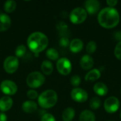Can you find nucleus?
Returning a JSON list of instances; mask_svg holds the SVG:
<instances>
[{
    "instance_id": "27",
    "label": "nucleus",
    "mask_w": 121,
    "mask_h": 121,
    "mask_svg": "<svg viewBox=\"0 0 121 121\" xmlns=\"http://www.w3.org/2000/svg\"><path fill=\"white\" fill-rule=\"evenodd\" d=\"M114 55L118 60H121V41L118 42L116 45L114 49Z\"/></svg>"
},
{
    "instance_id": "33",
    "label": "nucleus",
    "mask_w": 121,
    "mask_h": 121,
    "mask_svg": "<svg viewBox=\"0 0 121 121\" xmlns=\"http://www.w3.org/2000/svg\"><path fill=\"white\" fill-rule=\"evenodd\" d=\"M114 38L116 40H118L119 42L121 41V31H117L114 33Z\"/></svg>"
},
{
    "instance_id": "26",
    "label": "nucleus",
    "mask_w": 121,
    "mask_h": 121,
    "mask_svg": "<svg viewBox=\"0 0 121 121\" xmlns=\"http://www.w3.org/2000/svg\"><path fill=\"white\" fill-rule=\"evenodd\" d=\"M96 48H97V45H96V42L91 40L87 43L86 50L89 54H92V53L95 52V51L96 50Z\"/></svg>"
},
{
    "instance_id": "7",
    "label": "nucleus",
    "mask_w": 121,
    "mask_h": 121,
    "mask_svg": "<svg viewBox=\"0 0 121 121\" xmlns=\"http://www.w3.org/2000/svg\"><path fill=\"white\" fill-rule=\"evenodd\" d=\"M19 65L18 59L15 56L7 57L4 62V69L8 74H13L16 72Z\"/></svg>"
},
{
    "instance_id": "31",
    "label": "nucleus",
    "mask_w": 121,
    "mask_h": 121,
    "mask_svg": "<svg viewBox=\"0 0 121 121\" xmlns=\"http://www.w3.org/2000/svg\"><path fill=\"white\" fill-rule=\"evenodd\" d=\"M41 121H56L55 117L50 113H45L41 118Z\"/></svg>"
},
{
    "instance_id": "5",
    "label": "nucleus",
    "mask_w": 121,
    "mask_h": 121,
    "mask_svg": "<svg viewBox=\"0 0 121 121\" xmlns=\"http://www.w3.org/2000/svg\"><path fill=\"white\" fill-rule=\"evenodd\" d=\"M87 18V12L82 7L74 9L69 15V19L74 24H80L85 21Z\"/></svg>"
},
{
    "instance_id": "12",
    "label": "nucleus",
    "mask_w": 121,
    "mask_h": 121,
    "mask_svg": "<svg viewBox=\"0 0 121 121\" xmlns=\"http://www.w3.org/2000/svg\"><path fill=\"white\" fill-rule=\"evenodd\" d=\"M94 65V61L92 57L89 55H84L80 60V66L83 69H91Z\"/></svg>"
},
{
    "instance_id": "34",
    "label": "nucleus",
    "mask_w": 121,
    "mask_h": 121,
    "mask_svg": "<svg viewBox=\"0 0 121 121\" xmlns=\"http://www.w3.org/2000/svg\"><path fill=\"white\" fill-rule=\"evenodd\" d=\"M0 121H7V116L3 112L0 113Z\"/></svg>"
},
{
    "instance_id": "29",
    "label": "nucleus",
    "mask_w": 121,
    "mask_h": 121,
    "mask_svg": "<svg viewBox=\"0 0 121 121\" xmlns=\"http://www.w3.org/2000/svg\"><path fill=\"white\" fill-rule=\"evenodd\" d=\"M27 96L30 99H35L36 98H38V92L35 90H33V89H30L29 91H28L27 92Z\"/></svg>"
},
{
    "instance_id": "22",
    "label": "nucleus",
    "mask_w": 121,
    "mask_h": 121,
    "mask_svg": "<svg viewBox=\"0 0 121 121\" xmlns=\"http://www.w3.org/2000/svg\"><path fill=\"white\" fill-rule=\"evenodd\" d=\"M16 9V3L15 1L9 0L4 3V9L6 13H12Z\"/></svg>"
},
{
    "instance_id": "20",
    "label": "nucleus",
    "mask_w": 121,
    "mask_h": 121,
    "mask_svg": "<svg viewBox=\"0 0 121 121\" xmlns=\"http://www.w3.org/2000/svg\"><path fill=\"white\" fill-rule=\"evenodd\" d=\"M75 116V111L72 107H68L64 110L62 118L64 121H72Z\"/></svg>"
},
{
    "instance_id": "18",
    "label": "nucleus",
    "mask_w": 121,
    "mask_h": 121,
    "mask_svg": "<svg viewBox=\"0 0 121 121\" xmlns=\"http://www.w3.org/2000/svg\"><path fill=\"white\" fill-rule=\"evenodd\" d=\"M101 77V72L98 69H94L90 70L85 76V80L86 82H94Z\"/></svg>"
},
{
    "instance_id": "28",
    "label": "nucleus",
    "mask_w": 121,
    "mask_h": 121,
    "mask_svg": "<svg viewBox=\"0 0 121 121\" xmlns=\"http://www.w3.org/2000/svg\"><path fill=\"white\" fill-rule=\"evenodd\" d=\"M70 82L73 86H78L81 83V78L78 75H74L72 77Z\"/></svg>"
},
{
    "instance_id": "23",
    "label": "nucleus",
    "mask_w": 121,
    "mask_h": 121,
    "mask_svg": "<svg viewBox=\"0 0 121 121\" xmlns=\"http://www.w3.org/2000/svg\"><path fill=\"white\" fill-rule=\"evenodd\" d=\"M46 56L51 60H56L59 57V54L55 48H50L46 52Z\"/></svg>"
},
{
    "instance_id": "17",
    "label": "nucleus",
    "mask_w": 121,
    "mask_h": 121,
    "mask_svg": "<svg viewBox=\"0 0 121 121\" xmlns=\"http://www.w3.org/2000/svg\"><path fill=\"white\" fill-rule=\"evenodd\" d=\"M38 106L33 101H26L22 104V110L27 113H31L37 110Z\"/></svg>"
},
{
    "instance_id": "15",
    "label": "nucleus",
    "mask_w": 121,
    "mask_h": 121,
    "mask_svg": "<svg viewBox=\"0 0 121 121\" xmlns=\"http://www.w3.org/2000/svg\"><path fill=\"white\" fill-rule=\"evenodd\" d=\"M13 106V99L10 96H3L0 99V111L2 112L9 111Z\"/></svg>"
},
{
    "instance_id": "14",
    "label": "nucleus",
    "mask_w": 121,
    "mask_h": 121,
    "mask_svg": "<svg viewBox=\"0 0 121 121\" xmlns=\"http://www.w3.org/2000/svg\"><path fill=\"white\" fill-rule=\"evenodd\" d=\"M83 47H84V43L79 38H74L69 43V49L71 52L74 53H78L80 51H82Z\"/></svg>"
},
{
    "instance_id": "21",
    "label": "nucleus",
    "mask_w": 121,
    "mask_h": 121,
    "mask_svg": "<svg viewBox=\"0 0 121 121\" xmlns=\"http://www.w3.org/2000/svg\"><path fill=\"white\" fill-rule=\"evenodd\" d=\"M41 69L45 75H50L53 71V65L48 60H44L41 65Z\"/></svg>"
},
{
    "instance_id": "35",
    "label": "nucleus",
    "mask_w": 121,
    "mask_h": 121,
    "mask_svg": "<svg viewBox=\"0 0 121 121\" xmlns=\"http://www.w3.org/2000/svg\"><path fill=\"white\" fill-rule=\"evenodd\" d=\"M120 117H121V113H120Z\"/></svg>"
},
{
    "instance_id": "16",
    "label": "nucleus",
    "mask_w": 121,
    "mask_h": 121,
    "mask_svg": "<svg viewBox=\"0 0 121 121\" xmlns=\"http://www.w3.org/2000/svg\"><path fill=\"white\" fill-rule=\"evenodd\" d=\"M94 91L96 95L99 96H104L108 94V89L104 83L98 82L94 86Z\"/></svg>"
},
{
    "instance_id": "4",
    "label": "nucleus",
    "mask_w": 121,
    "mask_h": 121,
    "mask_svg": "<svg viewBox=\"0 0 121 121\" xmlns=\"http://www.w3.org/2000/svg\"><path fill=\"white\" fill-rule=\"evenodd\" d=\"M45 77L39 72H33L30 73L26 78L27 85L33 89L41 86L45 82Z\"/></svg>"
},
{
    "instance_id": "25",
    "label": "nucleus",
    "mask_w": 121,
    "mask_h": 121,
    "mask_svg": "<svg viewBox=\"0 0 121 121\" xmlns=\"http://www.w3.org/2000/svg\"><path fill=\"white\" fill-rule=\"evenodd\" d=\"M26 52V48L23 45H18L15 51V55L16 57H22Z\"/></svg>"
},
{
    "instance_id": "19",
    "label": "nucleus",
    "mask_w": 121,
    "mask_h": 121,
    "mask_svg": "<svg viewBox=\"0 0 121 121\" xmlns=\"http://www.w3.org/2000/svg\"><path fill=\"white\" fill-rule=\"evenodd\" d=\"M79 121H96L95 114L89 110L83 111L79 116Z\"/></svg>"
},
{
    "instance_id": "30",
    "label": "nucleus",
    "mask_w": 121,
    "mask_h": 121,
    "mask_svg": "<svg viewBox=\"0 0 121 121\" xmlns=\"http://www.w3.org/2000/svg\"><path fill=\"white\" fill-rule=\"evenodd\" d=\"M59 43H60V45L64 48H66L68 45H69V40L68 38H67V37H62L60 40Z\"/></svg>"
},
{
    "instance_id": "2",
    "label": "nucleus",
    "mask_w": 121,
    "mask_h": 121,
    "mask_svg": "<svg viewBox=\"0 0 121 121\" xmlns=\"http://www.w3.org/2000/svg\"><path fill=\"white\" fill-rule=\"evenodd\" d=\"M27 45L32 52L38 53L43 51L47 48L48 38L41 32H34L28 36Z\"/></svg>"
},
{
    "instance_id": "24",
    "label": "nucleus",
    "mask_w": 121,
    "mask_h": 121,
    "mask_svg": "<svg viewBox=\"0 0 121 121\" xmlns=\"http://www.w3.org/2000/svg\"><path fill=\"white\" fill-rule=\"evenodd\" d=\"M101 105V99L97 96L92 98L90 101V107L93 110H97L98 108H100Z\"/></svg>"
},
{
    "instance_id": "6",
    "label": "nucleus",
    "mask_w": 121,
    "mask_h": 121,
    "mask_svg": "<svg viewBox=\"0 0 121 121\" xmlns=\"http://www.w3.org/2000/svg\"><path fill=\"white\" fill-rule=\"evenodd\" d=\"M57 69L62 75L66 76L70 74L72 72V63L66 57H62L59 59L56 64Z\"/></svg>"
},
{
    "instance_id": "11",
    "label": "nucleus",
    "mask_w": 121,
    "mask_h": 121,
    "mask_svg": "<svg viewBox=\"0 0 121 121\" xmlns=\"http://www.w3.org/2000/svg\"><path fill=\"white\" fill-rule=\"evenodd\" d=\"M84 6L87 13L92 15L96 13L99 11L101 8V4L97 0H87L85 1Z\"/></svg>"
},
{
    "instance_id": "10",
    "label": "nucleus",
    "mask_w": 121,
    "mask_h": 121,
    "mask_svg": "<svg viewBox=\"0 0 121 121\" xmlns=\"http://www.w3.org/2000/svg\"><path fill=\"white\" fill-rule=\"evenodd\" d=\"M71 97L76 102L84 103L88 99V94L84 89L77 87L72 89L71 92Z\"/></svg>"
},
{
    "instance_id": "3",
    "label": "nucleus",
    "mask_w": 121,
    "mask_h": 121,
    "mask_svg": "<svg viewBox=\"0 0 121 121\" xmlns=\"http://www.w3.org/2000/svg\"><path fill=\"white\" fill-rule=\"evenodd\" d=\"M38 104L43 108H50L53 107L57 101V94L52 89L43 91L38 98Z\"/></svg>"
},
{
    "instance_id": "1",
    "label": "nucleus",
    "mask_w": 121,
    "mask_h": 121,
    "mask_svg": "<svg viewBox=\"0 0 121 121\" xmlns=\"http://www.w3.org/2000/svg\"><path fill=\"white\" fill-rule=\"evenodd\" d=\"M98 22L104 28H113L116 27L120 21V15L117 9L106 7L99 11L98 14Z\"/></svg>"
},
{
    "instance_id": "9",
    "label": "nucleus",
    "mask_w": 121,
    "mask_h": 121,
    "mask_svg": "<svg viewBox=\"0 0 121 121\" xmlns=\"http://www.w3.org/2000/svg\"><path fill=\"white\" fill-rule=\"evenodd\" d=\"M1 91L6 95H13L17 92L18 87L15 82L11 80H4L0 84Z\"/></svg>"
},
{
    "instance_id": "32",
    "label": "nucleus",
    "mask_w": 121,
    "mask_h": 121,
    "mask_svg": "<svg viewBox=\"0 0 121 121\" xmlns=\"http://www.w3.org/2000/svg\"><path fill=\"white\" fill-rule=\"evenodd\" d=\"M106 3H107L108 6H109V7L113 8L115 6L117 5L118 1H117V0H108V1H106Z\"/></svg>"
},
{
    "instance_id": "8",
    "label": "nucleus",
    "mask_w": 121,
    "mask_h": 121,
    "mask_svg": "<svg viewBox=\"0 0 121 121\" xmlns=\"http://www.w3.org/2000/svg\"><path fill=\"white\" fill-rule=\"evenodd\" d=\"M120 108V101L118 98L111 96L106 99L104 102V109L108 113H116Z\"/></svg>"
},
{
    "instance_id": "13",
    "label": "nucleus",
    "mask_w": 121,
    "mask_h": 121,
    "mask_svg": "<svg viewBox=\"0 0 121 121\" xmlns=\"http://www.w3.org/2000/svg\"><path fill=\"white\" fill-rule=\"evenodd\" d=\"M11 24L10 17L6 13H0V31L3 32L9 28Z\"/></svg>"
}]
</instances>
